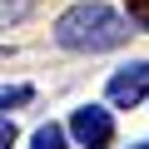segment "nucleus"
Returning <instances> with one entry per match:
<instances>
[{"label": "nucleus", "mask_w": 149, "mask_h": 149, "mask_svg": "<svg viewBox=\"0 0 149 149\" xmlns=\"http://www.w3.org/2000/svg\"><path fill=\"white\" fill-rule=\"evenodd\" d=\"M134 149H149V139H144V144H134Z\"/></svg>", "instance_id": "9"}, {"label": "nucleus", "mask_w": 149, "mask_h": 149, "mask_svg": "<svg viewBox=\"0 0 149 149\" xmlns=\"http://www.w3.org/2000/svg\"><path fill=\"white\" fill-rule=\"evenodd\" d=\"M104 95H109L114 109H134V104H144V100H149V60H129L124 70H114L109 85H104Z\"/></svg>", "instance_id": "2"}, {"label": "nucleus", "mask_w": 149, "mask_h": 149, "mask_svg": "<svg viewBox=\"0 0 149 149\" xmlns=\"http://www.w3.org/2000/svg\"><path fill=\"white\" fill-rule=\"evenodd\" d=\"M70 134L80 139L85 149H104L114 139V114L100 109V104H80V109L70 114Z\"/></svg>", "instance_id": "3"}, {"label": "nucleus", "mask_w": 149, "mask_h": 149, "mask_svg": "<svg viewBox=\"0 0 149 149\" xmlns=\"http://www.w3.org/2000/svg\"><path fill=\"white\" fill-rule=\"evenodd\" d=\"M0 55H5V50H0Z\"/></svg>", "instance_id": "10"}, {"label": "nucleus", "mask_w": 149, "mask_h": 149, "mask_svg": "<svg viewBox=\"0 0 149 149\" xmlns=\"http://www.w3.org/2000/svg\"><path fill=\"white\" fill-rule=\"evenodd\" d=\"M30 149H65V129L60 124H40L30 134Z\"/></svg>", "instance_id": "4"}, {"label": "nucleus", "mask_w": 149, "mask_h": 149, "mask_svg": "<svg viewBox=\"0 0 149 149\" xmlns=\"http://www.w3.org/2000/svg\"><path fill=\"white\" fill-rule=\"evenodd\" d=\"M134 35V15H119L104 0H80L55 20V45L74 50V55H100V50H119Z\"/></svg>", "instance_id": "1"}, {"label": "nucleus", "mask_w": 149, "mask_h": 149, "mask_svg": "<svg viewBox=\"0 0 149 149\" xmlns=\"http://www.w3.org/2000/svg\"><path fill=\"white\" fill-rule=\"evenodd\" d=\"M129 10H134V25L149 30V0H129Z\"/></svg>", "instance_id": "7"}, {"label": "nucleus", "mask_w": 149, "mask_h": 149, "mask_svg": "<svg viewBox=\"0 0 149 149\" xmlns=\"http://www.w3.org/2000/svg\"><path fill=\"white\" fill-rule=\"evenodd\" d=\"M40 0H0V25H20Z\"/></svg>", "instance_id": "5"}, {"label": "nucleus", "mask_w": 149, "mask_h": 149, "mask_svg": "<svg viewBox=\"0 0 149 149\" xmlns=\"http://www.w3.org/2000/svg\"><path fill=\"white\" fill-rule=\"evenodd\" d=\"M35 90L30 85H0V109H10V104H30Z\"/></svg>", "instance_id": "6"}, {"label": "nucleus", "mask_w": 149, "mask_h": 149, "mask_svg": "<svg viewBox=\"0 0 149 149\" xmlns=\"http://www.w3.org/2000/svg\"><path fill=\"white\" fill-rule=\"evenodd\" d=\"M0 149H15V124L0 119Z\"/></svg>", "instance_id": "8"}]
</instances>
